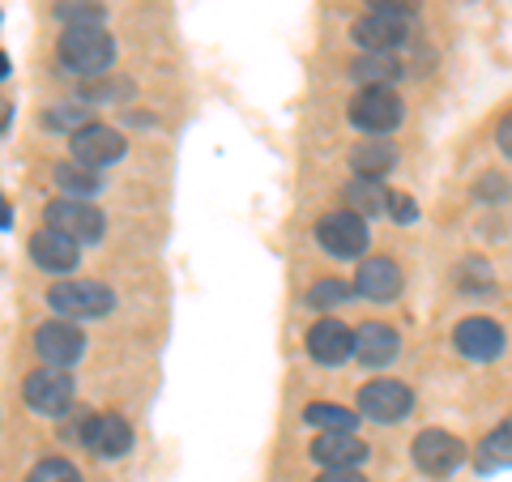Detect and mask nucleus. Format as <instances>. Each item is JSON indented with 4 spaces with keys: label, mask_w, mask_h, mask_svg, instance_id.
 I'll return each instance as SVG.
<instances>
[{
    "label": "nucleus",
    "mask_w": 512,
    "mask_h": 482,
    "mask_svg": "<svg viewBox=\"0 0 512 482\" xmlns=\"http://www.w3.org/2000/svg\"><path fill=\"white\" fill-rule=\"evenodd\" d=\"M30 248V261H35L43 273H73L77 261H82V244H73V239H64L60 231H35L26 239Z\"/></svg>",
    "instance_id": "ddd939ff"
},
{
    "label": "nucleus",
    "mask_w": 512,
    "mask_h": 482,
    "mask_svg": "<svg viewBox=\"0 0 512 482\" xmlns=\"http://www.w3.org/2000/svg\"><path fill=\"white\" fill-rule=\"evenodd\" d=\"M77 436H82V444L90 448L94 457H103V461H116V457L133 453V423H128L124 414H116V410L90 414Z\"/></svg>",
    "instance_id": "6e6552de"
},
{
    "label": "nucleus",
    "mask_w": 512,
    "mask_h": 482,
    "mask_svg": "<svg viewBox=\"0 0 512 482\" xmlns=\"http://www.w3.org/2000/svg\"><path fill=\"white\" fill-rule=\"evenodd\" d=\"M478 465H483V470H504V465H512V419L500 423L483 440V448H478Z\"/></svg>",
    "instance_id": "b1692460"
},
{
    "label": "nucleus",
    "mask_w": 512,
    "mask_h": 482,
    "mask_svg": "<svg viewBox=\"0 0 512 482\" xmlns=\"http://www.w3.org/2000/svg\"><path fill=\"white\" fill-rule=\"evenodd\" d=\"M389 214H393L397 222H414V218H419V210H414V201H410V197H402V192H393V197H389Z\"/></svg>",
    "instance_id": "c756f323"
},
{
    "label": "nucleus",
    "mask_w": 512,
    "mask_h": 482,
    "mask_svg": "<svg viewBox=\"0 0 512 482\" xmlns=\"http://www.w3.org/2000/svg\"><path fill=\"white\" fill-rule=\"evenodd\" d=\"M316 482H367V478H363L359 470H325Z\"/></svg>",
    "instance_id": "7c9ffc66"
},
{
    "label": "nucleus",
    "mask_w": 512,
    "mask_h": 482,
    "mask_svg": "<svg viewBox=\"0 0 512 482\" xmlns=\"http://www.w3.org/2000/svg\"><path fill=\"white\" fill-rule=\"evenodd\" d=\"M9 120H13V103L5 99V94H0V137L9 133Z\"/></svg>",
    "instance_id": "473e14b6"
},
{
    "label": "nucleus",
    "mask_w": 512,
    "mask_h": 482,
    "mask_svg": "<svg viewBox=\"0 0 512 482\" xmlns=\"http://www.w3.org/2000/svg\"><path fill=\"white\" fill-rule=\"evenodd\" d=\"M355 295V286H346V282H338V278H325V282H316L312 291H308V303L312 308H333V303H342V299H350Z\"/></svg>",
    "instance_id": "cd10ccee"
},
{
    "label": "nucleus",
    "mask_w": 512,
    "mask_h": 482,
    "mask_svg": "<svg viewBox=\"0 0 512 482\" xmlns=\"http://www.w3.org/2000/svg\"><path fill=\"white\" fill-rule=\"evenodd\" d=\"M26 482H82V474H77V465L64 461V457H43L35 470L26 474Z\"/></svg>",
    "instance_id": "bb28decb"
},
{
    "label": "nucleus",
    "mask_w": 512,
    "mask_h": 482,
    "mask_svg": "<svg viewBox=\"0 0 512 482\" xmlns=\"http://www.w3.org/2000/svg\"><path fill=\"white\" fill-rule=\"evenodd\" d=\"M133 94V86L128 82H99V86H82V103H103V99H128Z\"/></svg>",
    "instance_id": "c85d7f7f"
},
{
    "label": "nucleus",
    "mask_w": 512,
    "mask_h": 482,
    "mask_svg": "<svg viewBox=\"0 0 512 482\" xmlns=\"http://www.w3.org/2000/svg\"><path fill=\"white\" fill-rule=\"evenodd\" d=\"M350 346H355V333H350L338 316H325V320H316V325L308 329V355L316 363H325V367L346 363Z\"/></svg>",
    "instance_id": "4468645a"
},
{
    "label": "nucleus",
    "mask_w": 512,
    "mask_h": 482,
    "mask_svg": "<svg viewBox=\"0 0 512 482\" xmlns=\"http://www.w3.org/2000/svg\"><path fill=\"white\" fill-rule=\"evenodd\" d=\"M56 22L69 30V26H103L107 22V9L99 0H60L56 5Z\"/></svg>",
    "instance_id": "393cba45"
},
{
    "label": "nucleus",
    "mask_w": 512,
    "mask_h": 482,
    "mask_svg": "<svg viewBox=\"0 0 512 482\" xmlns=\"http://www.w3.org/2000/svg\"><path fill=\"white\" fill-rule=\"evenodd\" d=\"M316 244L325 248L329 256H338V261H359L372 244V235H367V218L350 214V210H333L316 222Z\"/></svg>",
    "instance_id": "39448f33"
},
{
    "label": "nucleus",
    "mask_w": 512,
    "mask_h": 482,
    "mask_svg": "<svg viewBox=\"0 0 512 482\" xmlns=\"http://www.w3.org/2000/svg\"><path fill=\"white\" fill-rule=\"evenodd\" d=\"M495 141H500V150L512 158V116L500 120V133H495Z\"/></svg>",
    "instance_id": "2f4dec72"
},
{
    "label": "nucleus",
    "mask_w": 512,
    "mask_h": 482,
    "mask_svg": "<svg viewBox=\"0 0 512 482\" xmlns=\"http://www.w3.org/2000/svg\"><path fill=\"white\" fill-rule=\"evenodd\" d=\"M355 43L367 47V52H393V47H402L410 39V26L406 18H393V13H367V18L355 22Z\"/></svg>",
    "instance_id": "dca6fc26"
},
{
    "label": "nucleus",
    "mask_w": 512,
    "mask_h": 482,
    "mask_svg": "<svg viewBox=\"0 0 512 482\" xmlns=\"http://www.w3.org/2000/svg\"><path fill=\"white\" fill-rule=\"evenodd\" d=\"M355 295L376 299V303H389V299L402 295V269H397V261H389V256L363 261L355 273Z\"/></svg>",
    "instance_id": "f3484780"
},
{
    "label": "nucleus",
    "mask_w": 512,
    "mask_h": 482,
    "mask_svg": "<svg viewBox=\"0 0 512 482\" xmlns=\"http://www.w3.org/2000/svg\"><path fill=\"white\" fill-rule=\"evenodd\" d=\"M410 453H414V465H419L427 478H448L461 461H466V448H461V440L448 436V431H440V427L419 431Z\"/></svg>",
    "instance_id": "9d476101"
},
{
    "label": "nucleus",
    "mask_w": 512,
    "mask_h": 482,
    "mask_svg": "<svg viewBox=\"0 0 512 482\" xmlns=\"http://www.w3.org/2000/svg\"><path fill=\"white\" fill-rule=\"evenodd\" d=\"M402 120H406V107L389 86H363L350 99V124L363 128V133H393Z\"/></svg>",
    "instance_id": "0eeeda50"
},
{
    "label": "nucleus",
    "mask_w": 512,
    "mask_h": 482,
    "mask_svg": "<svg viewBox=\"0 0 512 482\" xmlns=\"http://www.w3.org/2000/svg\"><path fill=\"white\" fill-rule=\"evenodd\" d=\"M410 406H414V393L402 380H372V384H363V393H359V410H363V419H372V423H402Z\"/></svg>",
    "instance_id": "9b49d317"
},
{
    "label": "nucleus",
    "mask_w": 512,
    "mask_h": 482,
    "mask_svg": "<svg viewBox=\"0 0 512 482\" xmlns=\"http://www.w3.org/2000/svg\"><path fill=\"white\" fill-rule=\"evenodd\" d=\"M86 333L73 325V320H43L35 329V350L47 367H73L77 359H86Z\"/></svg>",
    "instance_id": "1a4fd4ad"
},
{
    "label": "nucleus",
    "mask_w": 512,
    "mask_h": 482,
    "mask_svg": "<svg viewBox=\"0 0 512 482\" xmlns=\"http://www.w3.org/2000/svg\"><path fill=\"white\" fill-rule=\"evenodd\" d=\"M303 419H308L312 427H320V431H350L359 423V414L338 406V401H312V406L303 410Z\"/></svg>",
    "instance_id": "5701e85b"
},
{
    "label": "nucleus",
    "mask_w": 512,
    "mask_h": 482,
    "mask_svg": "<svg viewBox=\"0 0 512 482\" xmlns=\"http://www.w3.org/2000/svg\"><path fill=\"white\" fill-rule=\"evenodd\" d=\"M393 158H397L393 146H384V141H380V146H376V141H367V146H359L355 154H350V163H355V171L367 175V180H380V175L393 167Z\"/></svg>",
    "instance_id": "a878e982"
},
{
    "label": "nucleus",
    "mask_w": 512,
    "mask_h": 482,
    "mask_svg": "<svg viewBox=\"0 0 512 482\" xmlns=\"http://www.w3.org/2000/svg\"><path fill=\"white\" fill-rule=\"evenodd\" d=\"M52 180H56V188H64L69 197H82V201H90L94 192H99V184H103L99 175L86 171V167H77V163H56Z\"/></svg>",
    "instance_id": "4be33fe9"
},
{
    "label": "nucleus",
    "mask_w": 512,
    "mask_h": 482,
    "mask_svg": "<svg viewBox=\"0 0 512 482\" xmlns=\"http://www.w3.org/2000/svg\"><path fill=\"white\" fill-rule=\"evenodd\" d=\"M94 124V107L86 103H56V107H47L43 111V128H52V133H77V128H86Z\"/></svg>",
    "instance_id": "412c9836"
},
{
    "label": "nucleus",
    "mask_w": 512,
    "mask_h": 482,
    "mask_svg": "<svg viewBox=\"0 0 512 482\" xmlns=\"http://www.w3.org/2000/svg\"><path fill=\"white\" fill-rule=\"evenodd\" d=\"M453 346L461 359H474V363H491L504 355V329L495 325V320L487 316H470L461 320V325L453 329Z\"/></svg>",
    "instance_id": "f8f14e48"
},
{
    "label": "nucleus",
    "mask_w": 512,
    "mask_h": 482,
    "mask_svg": "<svg viewBox=\"0 0 512 482\" xmlns=\"http://www.w3.org/2000/svg\"><path fill=\"white\" fill-rule=\"evenodd\" d=\"M69 150H73V163L77 167H86V171H103L111 163H120V158L128 154V141L120 128H111V124H86V128H77V133L69 137Z\"/></svg>",
    "instance_id": "423d86ee"
},
{
    "label": "nucleus",
    "mask_w": 512,
    "mask_h": 482,
    "mask_svg": "<svg viewBox=\"0 0 512 482\" xmlns=\"http://www.w3.org/2000/svg\"><path fill=\"white\" fill-rule=\"evenodd\" d=\"M397 350H402V337H397L389 325H380V320H367V325L355 329L350 355H359L363 367H384V363L397 359Z\"/></svg>",
    "instance_id": "a211bd4d"
},
{
    "label": "nucleus",
    "mask_w": 512,
    "mask_h": 482,
    "mask_svg": "<svg viewBox=\"0 0 512 482\" xmlns=\"http://www.w3.org/2000/svg\"><path fill=\"white\" fill-rule=\"evenodd\" d=\"M350 73H355V82H363V86H393L397 77H402V64H397L393 52H367L363 60L350 64Z\"/></svg>",
    "instance_id": "aec40b11"
},
{
    "label": "nucleus",
    "mask_w": 512,
    "mask_h": 482,
    "mask_svg": "<svg viewBox=\"0 0 512 482\" xmlns=\"http://www.w3.org/2000/svg\"><path fill=\"white\" fill-rule=\"evenodd\" d=\"M43 227L60 231L64 239H73V244H99L107 235V218L99 205H90L82 197H56V201H47V210H43Z\"/></svg>",
    "instance_id": "7ed1b4c3"
},
{
    "label": "nucleus",
    "mask_w": 512,
    "mask_h": 482,
    "mask_svg": "<svg viewBox=\"0 0 512 482\" xmlns=\"http://www.w3.org/2000/svg\"><path fill=\"white\" fill-rule=\"evenodd\" d=\"M312 457L325 465V470H359L367 461V444L350 431H320L312 444Z\"/></svg>",
    "instance_id": "2eb2a0df"
},
{
    "label": "nucleus",
    "mask_w": 512,
    "mask_h": 482,
    "mask_svg": "<svg viewBox=\"0 0 512 482\" xmlns=\"http://www.w3.org/2000/svg\"><path fill=\"white\" fill-rule=\"evenodd\" d=\"M9 73H13V64H9V56H5V52H0V82H5Z\"/></svg>",
    "instance_id": "72a5a7b5"
},
{
    "label": "nucleus",
    "mask_w": 512,
    "mask_h": 482,
    "mask_svg": "<svg viewBox=\"0 0 512 482\" xmlns=\"http://www.w3.org/2000/svg\"><path fill=\"white\" fill-rule=\"evenodd\" d=\"M56 60L64 73L99 82L111 69V60H116V39H111L103 26H69L56 43Z\"/></svg>",
    "instance_id": "f257e3e1"
},
{
    "label": "nucleus",
    "mask_w": 512,
    "mask_h": 482,
    "mask_svg": "<svg viewBox=\"0 0 512 482\" xmlns=\"http://www.w3.org/2000/svg\"><path fill=\"white\" fill-rule=\"evenodd\" d=\"M47 308H52L60 320H103L111 308H116V291L94 278H64L47 291Z\"/></svg>",
    "instance_id": "f03ea898"
},
{
    "label": "nucleus",
    "mask_w": 512,
    "mask_h": 482,
    "mask_svg": "<svg viewBox=\"0 0 512 482\" xmlns=\"http://www.w3.org/2000/svg\"><path fill=\"white\" fill-rule=\"evenodd\" d=\"M389 197L393 192L380 180H367V175H355V180L346 184V205H350V214H359V218L389 214Z\"/></svg>",
    "instance_id": "6ab92c4d"
},
{
    "label": "nucleus",
    "mask_w": 512,
    "mask_h": 482,
    "mask_svg": "<svg viewBox=\"0 0 512 482\" xmlns=\"http://www.w3.org/2000/svg\"><path fill=\"white\" fill-rule=\"evenodd\" d=\"M22 397H26V406L43 414V419H64L73 406V397H77V384L69 376V367H35L26 380H22Z\"/></svg>",
    "instance_id": "20e7f679"
}]
</instances>
